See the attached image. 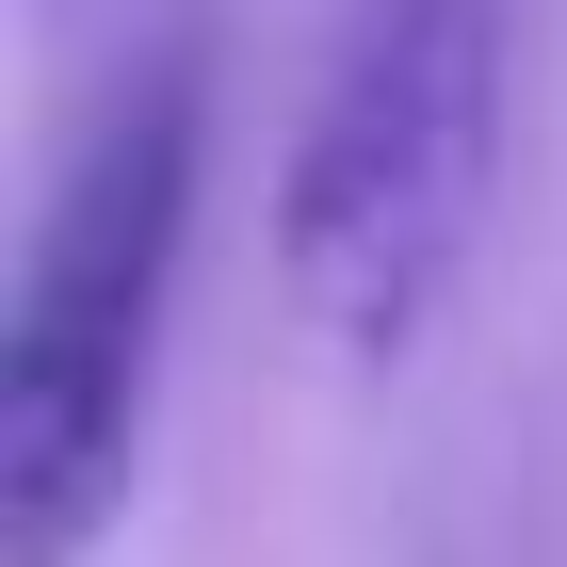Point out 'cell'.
<instances>
[{
	"label": "cell",
	"mask_w": 567,
	"mask_h": 567,
	"mask_svg": "<svg viewBox=\"0 0 567 567\" xmlns=\"http://www.w3.org/2000/svg\"><path fill=\"white\" fill-rule=\"evenodd\" d=\"M519 146V0H357L276 146V292L341 373H405Z\"/></svg>",
	"instance_id": "cell-2"
},
{
	"label": "cell",
	"mask_w": 567,
	"mask_h": 567,
	"mask_svg": "<svg viewBox=\"0 0 567 567\" xmlns=\"http://www.w3.org/2000/svg\"><path fill=\"white\" fill-rule=\"evenodd\" d=\"M195 178H212V65L163 33L146 65L97 82L17 244V324H0V551L17 567H82L146 471Z\"/></svg>",
	"instance_id": "cell-1"
}]
</instances>
